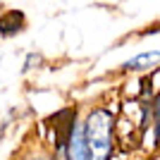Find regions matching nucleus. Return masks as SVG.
Instances as JSON below:
<instances>
[{
    "instance_id": "nucleus-1",
    "label": "nucleus",
    "mask_w": 160,
    "mask_h": 160,
    "mask_svg": "<svg viewBox=\"0 0 160 160\" xmlns=\"http://www.w3.org/2000/svg\"><path fill=\"white\" fill-rule=\"evenodd\" d=\"M81 132L86 141L91 160H110L112 155V132H115V115L110 108H93L81 122Z\"/></svg>"
},
{
    "instance_id": "nucleus-2",
    "label": "nucleus",
    "mask_w": 160,
    "mask_h": 160,
    "mask_svg": "<svg viewBox=\"0 0 160 160\" xmlns=\"http://www.w3.org/2000/svg\"><path fill=\"white\" fill-rule=\"evenodd\" d=\"M67 160H91V151H88L86 141H84V132H81V122L77 120V124L72 127L69 136L65 143Z\"/></svg>"
},
{
    "instance_id": "nucleus-3",
    "label": "nucleus",
    "mask_w": 160,
    "mask_h": 160,
    "mask_svg": "<svg viewBox=\"0 0 160 160\" xmlns=\"http://www.w3.org/2000/svg\"><path fill=\"white\" fill-rule=\"evenodd\" d=\"M160 62V50H146V53H139L129 58L124 65H122V72H146L151 67H155Z\"/></svg>"
},
{
    "instance_id": "nucleus-4",
    "label": "nucleus",
    "mask_w": 160,
    "mask_h": 160,
    "mask_svg": "<svg viewBox=\"0 0 160 160\" xmlns=\"http://www.w3.org/2000/svg\"><path fill=\"white\" fill-rule=\"evenodd\" d=\"M24 24H27V19H24V14H22V12H17V10H7V12L0 17V33H2L5 38L17 36L19 31H24Z\"/></svg>"
},
{
    "instance_id": "nucleus-5",
    "label": "nucleus",
    "mask_w": 160,
    "mask_h": 160,
    "mask_svg": "<svg viewBox=\"0 0 160 160\" xmlns=\"http://www.w3.org/2000/svg\"><path fill=\"white\" fill-rule=\"evenodd\" d=\"M151 117H153V136H155V146L160 148V93L151 100Z\"/></svg>"
},
{
    "instance_id": "nucleus-6",
    "label": "nucleus",
    "mask_w": 160,
    "mask_h": 160,
    "mask_svg": "<svg viewBox=\"0 0 160 160\" xmlns=\"http://www.w3.org/2000/svg\"><path fill=\"white\" fill-rule=\"evenodd\" d=\"M14 160H50V151H46V148H41V146L27 148L19 158H14Z\"/></svg>"
},
{
    "instance_id": "nucleus-7",
    "label": "nucleus",
    "mask_w": 160,
    "mask_h": 160,
    "mask_svg": "<svg viewBox=\"0 0 160 160\" xmlns=\"http://www.w3.org/2000/svg\"><path fill=\"white\" fill-rule=\"evenodd\" d=\"M41 55H36V53H29L27 55V62H24V72H31V69H36V65H41Z\"/></svg>"
}]
</instances>
